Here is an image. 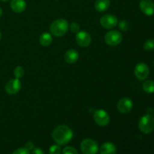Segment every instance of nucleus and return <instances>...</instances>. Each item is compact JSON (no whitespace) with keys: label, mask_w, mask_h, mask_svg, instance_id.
Wrapping results in <instances>:
<instances>
[{"label":"nucleus","mask_w":154,"mask_h":154,"mask_svg":"<svg viewBox=\"0 0 154 154\" xmlns=\"http://www.w3.org/2000/svg\"><path fill=\"white\" fill-rule=\"evenodd\" d=\"M139 7L145 15L152 16L154 14V2L151 0H141Z\"/></svg>","instance_id":"12"},{"label":"nucleus","mask_w":154,"mask_h":154,"mask_svg":"<svg viewBox=\"0 0 154 154\" xmlns=\"http://www.w3.org/2000/svg\"><path fill=\"white\" fill-rule=\"evenodd\" d=\"M53 42V38L51 35L48 32H44L41 35L39 38V42L43 47H48L51 45Z\"/></svg>","instance_id":"17"},{"label":"nucleus","mask_w":154,"mask_h":154,"mask_svg":"<svg viewBox=\"0 0 154 154\" xmlns=\"http://www.w3.org/2000/svg\"><path fill=\"white\" fill-rule=\"evenodd\" d=\"M110 5V0H96L95 2V8L98 12H104L108 10Z\"/></svg>","instance_id":"16"},{"label":"nucleus","mask_w":154,"mask_h":154,"mask_svg":"<svg viewBox=\"0 0 154 154\" xmlns=\"http://www.w3.org/2000/svg\"><path fill=\"white\" fill-rule=\"evenodd\" d=\"M0 1H2V2H8V1H9V0H0Z\"/></svg>","instance_id":"29"},{"label":"nucleus","mask_w":154,"mask_h":154,"mask_svg":"<svg viewBox=\"0 0 154 154\" xmlns=\"http://www.w3.org/2000/svg\"><path fill=\"white\" fill-rule=\"evenodd\" d=\"M144 48L147 51H151L154 50V39H148L144 44Z\"/></svg>","instance_id":"19"},{"label":"nucleus","mask_w":154,"mask_h":154,"mask_svg":"<svg viewBox=\"0 0 154 154\" xmlns=\"http://www.w3.org/2000/svg\"><path fill=\"white\" fill-rule=\"evenodd\" d=\"M118 26L120 30L124 32L127 31L129 28V23H128L126 20H120L118 23Z\"/></svg>","instance_id":"22"},{"label":"nucleus","mask_w":154,"mask_h":154,"mask_svg":"<svg viewBox=\"0 0 154 154\" xmlns=\"http://www.w3.org/2000/svg\"><path fill=\"white\" fill-rule=\"evenodd\" d=\"M118 23V20L114 15L105 14L101 17L100 24L107 29H111L114 28Z\"/></svg>","instance_id":"8"},{"label":"nucleus","mask_w":154,"mask_h":154,"mask_svg":"<svg viewBox=\"0 0 154 154\" xmlns=\"http://www.w3.org/2000/svg\"><path fill=\"white\" fill-rule=\"evenodd\" d=\"M81 150L84 154H96L99 151V145L93 139L87 138L81 143Z\"/></svg>","instance_id":"4"},{"label":"nucleus","mask_w":154,"mask_h":154,"mask_svg":"<svg viewBox=\"0 0 154 154\" xmlns=\"http://www.w3.org/2000/svg\"><path fill=\"white\" fill-rule=\"evenodd\" d=\"M6 93L9 95H15L21 89V82L17 78L11 79L8 81L6 84L5 87Z\"/></svg>","instance_id":"11"},{"label":"nucleus","mask_w":154,"mask_h":154,"mask_svg":"<svg viewBox=\"0 0 154 154\" xmlns=\"http://www.w3.org/2000/svg\"><path fill=\"white\" fill-rule=\"evenodd\" d=\"M2 9L1 8H0V17H2Z\"/></svg>","instance_id":"28"},{"label":"nucleus","mask_w":154,"mask_h":154,"mask_svg":"<svg viewBox=\"0 0 154 154\" xmlns=\"http://www.w3.org/2000/svg\"><path fill=\"white\" fill-rule=\"evenodd\" d=\"M63 154H78L76 149L71 146L66 147L63 150Z\"/></svg>","instance_id":"23"},{"label":"nucleus","mask_w":154,"mask_h":154,"mask_svg":"<svg viewBox=\"0 0 154 154\" xmlns=\"http://www.w3.org/2000/svg\"><path fill=\"white\" fill-rule=\"evenodd\" d=\"M12 154H30L29 151L25 147H21L15 150Z\"/></svg>","instance_id":"25"},{"label":"nucleus","mask_w":154,"mask_h":154,"mask_svg":"<svg viewBox=\"0 0 154 154\" xmlns=\"http://www.w3.org/2000/svg\"><path fill=\"white\" fill-rule=\"evenodd\" d=\"M138 128L140 131L144 134H149L154 129V118L150 114L141 117L138 122Z\"/></svg>","instance_id":"3"},{"label":"nucleus","mask_w":154,"mask_h":154,"mask_svg":"<svg viewBox=\"0 0 154 154\" xmlns=\"http://www.w3.org/2000/svg\"><path fill=\"white\" fill-rule=\"evenodd\" d=\"M25 148H26L29 151L32 150L33 149H34V144H33V143L32 142V141H28V142H26V144Z\"/></svg>","instance_id":"26"},{"label":"nucleus","mask_w":154,"mask_h":154,"mask_svg":"<svg viewBox=\"0 0 154 154\" xmlns=\"http://www.w3.org/2000/svg\"><path fill=\"white\" fill-rule=\"evenodd\" d=\"M14 75L15 78H17V79L23 78L24 75V69L21 66H17V67H16L14 69Z\"/></svg>","instance_id":"20"},{"label":"nucleus","mask_w":154,"mask_h":154,"mask_svg":"<svg viewBox=\"0 0 154 154\" xmlns=\"http://www.w3.org/2000/svg\"><path fill=\"white\" fill-rule=\"evenodd\" d=\"M10 7L15 13H21L25 11L26 8V3L25 0H11Z\"/></svg>","instance_id":"13"},{"label":"nucleus","mask_w":154,"mask_h":154,"mask_svg":"<svg viewBox=\"0 0 154 154\" xmlns=\"http://www.w3.org/2000/svg\"><path fill=\"white\" fill-rule=\"evenodd\" d=\"M1 38H2V33L1 32H0V41H1Z\"/></svg>","instance_id":"30"},{"label":"nucleus","mask_w":154,"mask_h":154,"mask_svg":"<svg viewBox=\"0 0 154 154\" xmlns=\"http://www.w3.org/2000/svg\"><path fill=\"white\" fill-rule=\"evenodd\" d=\"M93 119L96 124L100 126H108L110 122V117L108 113L102 109L96 110L93 114Z\"/></svg>","instance_id":"6"},{"label":"nucleus","mask_w":154,"mask_h":154,"mask_svg":"<svg viewBox=\"0 0 154 154\" xmlns=\"http://www.w3.org/2000/svg\"><path fill=\"white\" fill-rule=\"evenodd\" d=\"M32 154H45V152L41 148H34L32 152Z\"/></svg>","instance_id":"27"},{"label":"nucleus","mask_w":154,"mask_h":154,"mask_svg":"<svg viewBox=\"0 0 154 154\" xmlns=\"http://www.w3.org/2000/svg\"><path fill=\"white\" fill-rule=\"evenodd\" d=\"M123 40V35L117 30H112L106 33L105 36V42L110 46H117Z\"/></svg>","instance_id":"5"},{"label":"nucleus","mask_w":154,"mask_h":154,"mask_svg":"<svg viewBox=\"0 0 154 154\" xmlns=\"http://www.w3.org/2000/svg\"><path fill=\"white\" fill-rule=\"evenodd\" d=\"M143 90L147 93H154V81L152 80L145 81L143 84Z\"/></svg>","instance_id":"18"},{"label":"nucleus","mask_w":154,"mask_h":154,"mask_svg":"<svg viewBox=\"0 0 154 154\" xmlns=\"http://www.w3.org/2000/svg\"><path fill=\"white\" fill-rule=\"evenodd\" d=\"M69 29V23L65 19H57L50 26L51 34L56 37H62L67 32Z\"/></svg>","instance_id":"2"},{"label":"nucleus","mask_w":154,"mask_h":154,"mask_svg":"<svg viewBox=\"0 0 154 154\" xmlns=\"http://www.w3.org/2000/svg\"><path fill=\"white\" fill-rule=\"evenodd\" d=\"M75 39H76L77 44L82 48L89 47L92 42V38L90 35L85 31H81L77 33Z\"/></svg>","instance_id":"10"},{"label":"nucleus","mask_w":154,"mask_h":154,"mask_svg":"<svg viewBox=\"0 0 154 154\" xmlns=\"http://www.w3.org/2000/svg\"><path fill=\"white\" fill-rule=\"evenodd\" d=\"M117 148L111 142H105L101 146L100 154H116Z\"/></svg>","instance_id":"15"},{"label":"nucleus","mask_w":154,"mask_h":154,"mask_svg":"<svg viewBox=\"0 0 154 154\" xmlns=\"http://www.w3.org/2000/svg\"><path fill=\"white\" fill-rule=\"evenodd\" d=\"M150 74L148 66L144 63H140L136 65L135 68V75L138 79L141 81L147 79Z\"/></svg>","instance_id":"7"},{"label":"nucleus","mask_w":154,"mask_h":154,"mask_svg":"<svg viewBox=\"0 0 154 154\" xmlns=\"http://www.w3.org/2000/svg\"><path fill=\"white\" fill-rule=\"evenodd\" d=\"M78 58H79V54H78V51L74 49L69 50L64 56L65 61L69 64H73V63H76Z\"/></svg>","instance_id":"14"},{"label":"nucleus","mask_w":154,"mask_h":154,"mask_svg":"<svg viewBox=\"0 0 154 154\" xmlns=\"http://www.w3.org/2000/svg\"><path fill=\"white\" fill-rule=\"evenodd\" d=\"M52 137L54 141L59 145H65L70 142L73 138V132L66 125H61L54 129Z\"/></svg>","instance_id":"1"},{"label":"nucleus","mask_w":154,"mask_h":154,"mask_svg":"<svg viewBox=\"0 0 154 154\" xmlns=\"http://www.w3.org/2000/svg\"><path fill=\"white\" fill-rule=\"evenodd\" d=\"M117 110L121 114H128L133 108V102L129 98L125 97L120 99L117 105Z\"/></svg>","instance_id":"9"},{"label":"nucleus","mask_w":154,"mask_h":154,"mask_svg":"<svg viewBox=\"0 0 154 154\" xmlns=\"http://www.w3.org/2000/svg\"><path fill=\"white\" fill-rule=\"evenodd\" d=\"M61 147H60L59 144L52 145L49 149V154H61Z\"/></svg>","instance_id":"21"},{"label":"nucleus","mask_w":154,"mask_h":154,"mask_svg":"<svg viewBox=\"0 0 154 154\" xmlns=\"http://www.w3.org/2000/svg\"><path fill=\"white\" fill-rule=\"evenodd\" d=\"M80 26H79V24L78 23H75V22H73V23H71V25H70V29H71V31L72 32H74V33H78V32H80Z\"/></svg>","instance_id":"24"}]
</instances>
